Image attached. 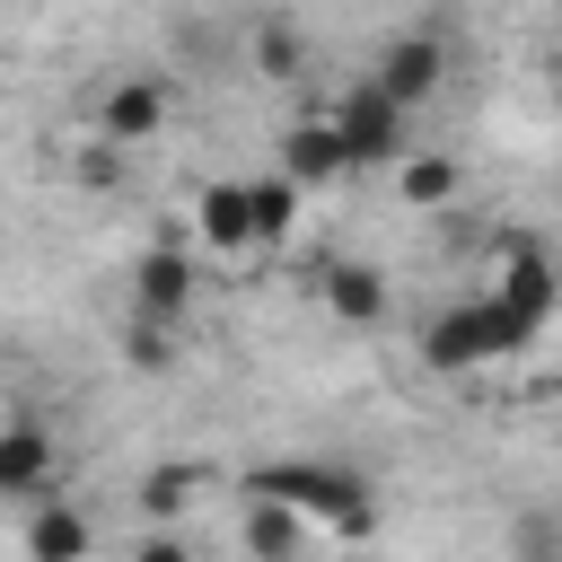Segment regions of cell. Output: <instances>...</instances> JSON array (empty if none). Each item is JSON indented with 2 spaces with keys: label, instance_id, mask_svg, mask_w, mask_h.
<instances>
[{
  "label": "cell",
  "instance_id": "7",
  "mask_svg": "<svg viewBox=\"0 0 562 562\" xmlns=\"http://www.w3.org/2000/svg\"><path fill=\"white\" fill-rule=\"evenodd\" d=\"M193 237H202L220 263H246V255H263V237H255V193H246L237 176L202 184V193H193Z\"/></svg>",
  "mask_w": 562,
  "mask_h": 562
},
{
  "label": "cell",
  "instance_id": "16",
  "mask_svg": "<svg viewBox=\"0 0 562 562\" xmlns=\"http://www.w3.org/2000/svg\"><path fill=\"white\" fill-rule=\"evenodd\" d=\"M395 184H404V202H422V211H448L457 202V158H439V149H413L404 167H395Z\"/></svg>",
  "mask_w": 562,
  "mask_h": 562
},
{
  "label": "cell",
  "instance_id": "11",
  "mask_svg": "<svg viewBox=\"0 0 562 562\" xmlns=\"http://www.w3.org/2000/svg\"><path fill=\"white\" fill-rule=\"evenodd\" d=\"M88 553H97V527L70 509V492L26 509V562H88Z\"/></svg>",
  "mask_w": 562,
  "mask_h": 562
},
{
  "label": "cell",
  "instance_id": "18",
  "mask_svg": "<svg viewBox=\"0 0 562 562\" xmlns=\"http://www.w3.org/2000/svg\"><path fill=\"white\" fill-rule=\"evenodd\" d=\"M123 360H132V369H176L167 325H140V316H132V325H123Z\"/></svg>",
  "mask_w": 562,
  "mask_h": 562
},
{
  "label": "cell",
  "instance_id": "6",
  "mask_svg": "<svg viewBox=\"0 0 562 562\" xmlns=\"http://www.w3.org/2000/svg\"><path fill=\"white\" fill-rule=\"evenodd\" d=\"M193 281H202V272H193L184 246H167V237L140 246V255H132V316H140V325H176V316L193 307Z\"/></svg>",
  "mask_w": 562,
  "mask_h": 562
},
{
  "label": "cell",
  "instance_id": "8",
  "mask_svg": "<svg viewBox=\"0 0 562 562\" xmlns=\"http://www.w3.org/2000/svg\"><path fill=\"white\" fill-rule=\"evenodd\" d=\"M369 79H378L395 105H413V114H422V105L439 97V79H448V44H439V35H422V26H404V35L378 53V70H369Z\"/></svg>",
  "mask_w": 562,
  "mask_h": 562
},
{
  "label": "cell",
  "instance_id": "5",
  "mask_svg": "<svg viewBox=\"0 0 562 562\" xmlns=\"http://www.w3.org/2000/svg\"><path fill=\"white\" fill-rule=\"evenodd\" d=\"M158 132H167V79L158 70H123L97 88V140L105 149H140Z\"/></svg>",
  "mask_w": 562,
  "mask_h": 562
},
{
  "label": "cell",
  "instance_id": "10",
  "mask_svg": "<svg viewBox=\"0 0 562 562\" xmlns=\"http://www.w3.org/2000/svg\"><path fill=\"white\" fill-rule=\"evenodd\" d=\"M281 176H290L299 193H316V184L351 176V158H342V140H334V123H325V114H316V123H290V132H281Z\"/></svg>",
  "mask_w": 562,
  "mask_h": 562
},
{
  "label": "cell",
  "instance_id": "13",
  "mask_svg": "<svg viewBox=\"0 0 562 562\" xmlns=\"http://www.w3.org/2000/svg\"><path fill=\"white\" fill-rule=\"evenodd\" d=\"M237 536H246V553H255V562H299V544H307V518H299V509H281V501H246Z\"/></svg>",
  "mask_w": 562,
  "mask_h": 562
},
{
  "label": "cell",
  "instance_id": "12",
  "mask_svg": "<svg viewBox=\"0 0 562 562\" xmlns=\"http://www.w3.org/2000/svg\"><path fill=\"white\" fill-rule=\"evenodd\" d=\"M325 307H334V325H360L369 334L386 316V272L378 263H334L325 272Z\"/></svg>",
  "mask_w": 562,
  "mask_h": 562
},
{
  "label": "cell",
  "instance_id": "1",
  "mask_svg": "<svg viewBox=\"0 0 562 562\" xmlns=\"http://www.w3.org/2000/svg\"><path fill=\"white\" fill-rule=\"evenodd\" d=\"M246 501H281V509L316 518V527L342 536V544H369V536H378V492H369V474L325 465V457H272V465H255V474H246Z\"/></svg>",
  "mask_w": 562,
  "mask_h": 562
},
{
  "label": "cell",
  "instance_id": "2",
  "mask_svg": "<svg viewBox=\"0 0 562 562\" xmlns=\"http://www.w3.org/2000/svg\"><path fill=\"white\" fill-rule=\"evenodd\" d=\"M536 334L492 299V290H474V299H457V307H439L430 325H422V369H439V378H474V369H492V360H509V351H527Z\"/></svg>",
  "mask_w": 562,
  "mask_h": 562
},
{
  "label": "cell",
  "instance_id": "14",
  "mask_svg": "<svg viewBox=\"0 0 562 562\" xmlns=\"http://www.w3.org/2000/svg\"><path fill=\"white\" fill-rule=\"evenodd\" d=\"M246 193H255V237H263V246H290V237H299V202H307V193H299L281 167H272V176H246Z\"/></svg>",
  "mask_w": 562,
  "mask_h": 562
},
{
  "label": "cell",
  "instance_id": "19",
  "mask_svg": "<svg viewBox=\"0 0 562 562\" xmlns=\"http://www.w3.org/2000/svg\"><path fill=\"white\" fill-rule=\"evenodd\" d=\"M132 562H193V544H184L176 527H140V536H132Z\"/></svg>",
  "mask_w": 562,
  "mask_h": 562
},
{
  "label": "cell",
  "instance_id": "9",
  "mask_svg": "<svg viewBox=\"0 0 562 562\" xmlns=\"http://www.w3.org/2000/svg\"><path fill=\"white\" fill-rule=\"evenodd\" d=\"M0 501H18V509H44V501H61L44 422H9V430H0Z\"/></svg>",
  "mask_w": 562,
  "mask_h": 562
},
{
  "label": "cell",
  "instance_id": "3",
  "mask_svg": "<svg viewBox=\"0 0 562 562\" xmlns=\"http://www.w3.org/2000/svg\"><path fill=\"white\" fill-rule=\"evenodd\" d=\"M325 123H334L351 176H360V167H404V158H413V105H395L378 79H351V88L334 97Z\"/></svg>",
  "mask_w": 562,
  "mask_h": 562
},
{
  "label": "cell",
  "instance_id": "17",
  "mask_svg": "<svg viewBox=\"0 0 562 562\" xmlns=\"http://www.w3.org/2000/svg\"><path fill=\"white\" fill-rule=\"evenodd\" d=\"M255 61H263L272 79H290V70L307 61V35H299L290 18H263V26H255Z\"/></svg>",
  "mask_w": 562,
  "mask_h": 562
},
{
  "label": "cell",
  "instance_id": "20",
  "mask_svg": "<svg viewBox=\"0 0 562 562\" xmlns=\"http://www.w3.org/2000/svg\"><path fill=\"white\" fill-rule=\"evenodd\" d=\"M553 562H562V553H553Z\"/></svg>",
  "mask_w": 562,
  "mask_h": 562
},
{
  "label": "cell",
  "instance_id": "4",
  "mask_svg": "<svg viewBox=\"0 0 562 562\" xmlns=\"http://www.w3.org/2000/svg\"><path fill=\"white\" fill-rule=\"evenodd\" d=\"M492 299H501L527 334H544V325H553V307H562V263H553L536 237H509V246H501V263H492Z\"/></svg>",
  "mask_w": 562,
  "mask_h": 562
},
{
  "label": "cell",
  "instance_id": "15",
  "mask_svg": "<svg viewBox=\"0 0 562 562\" xmlns=\"http://www.w3.org/2000/svg\"><path fill=\"white\" fill-rule=\"evenodd\" d=\"M193 492H202V465H149L140 474V518L149 527H176L193 509Z\"/></svg>",
  "mask_w": 562,
  "mask_h": 562
}]
</instances>
